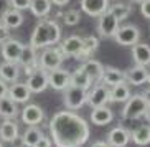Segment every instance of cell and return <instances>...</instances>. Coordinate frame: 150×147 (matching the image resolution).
I'll return each instance as SVG.
<instances>
[{
  "instance_id": "bcb514c9",
  "label": "cell",
  "mask_w": 150,
  "mask_h": 147,
  "mask_svg": "<svg viewBox=\"0 0 150 147\" xmlns=\"http://www.w3.org/2000/svg\"><path fill=\"white\" fill-rule=\"evenodd\" d=\"M0 147H4V144H2V142H0Z\"/></svg>"
},
{
  "instance_id": "7c38bea8",
  "label": "cell",
  "mask_w": 150,
  "mask_h": 147,
  "mask_svg": "<svg viewBox=\"0 0 150 147\" xmlns=\"http://www.w3.org/2000/svg\"><path fill=\"white\" fill-rule=\"evenodd\" d=\"M18 65L25 66L27 76H30L35 70H38L40 66H38V55H36V50L31 48L30 45H25L22 55H20V60H18Z\"/></svg>"
},
{
  "instance_id": "8fae6325",
  "label": "cell",
  "mask_w": 150,
  "mask_h": 147,
  "mask_svg": "<svg viewBox=\"0 0 150 147\" xmlns=\"http://www.w3.org/2000/svg\"><path fill=\"white\" fill-rule=\"evenodd\" d=\"M71 85V73H68L66 70H53L48 73V86L54 89V91H64L68 86Z\"/></svg>"
},
{
  "instance_id": "4fadbf2b",
  "label": "cell",
  "mask_w": 150,
  "mask_h": 147,
  "mask_svg": "<svg viewBox=\"0 0 150 147\" xmlns=\"http://www.w3.org/2000/svg\"><path fill=\"white\" fill-rule=\"evenodd\" d=\"M109 10V0H81V12L89 17H101Z\"/></svg>"
},
{
  "instance_id": "d4e9b609",
  "label": "cell",
  "mask_w": 150,
  "mask_h": 147,
  "mask_svg": "<svg viewBox=\"0 0 150 147\" xmlns=\"http://www.w3.org/2000/svg\"><path fill=\"white\" fill-rule=\"evenodd\" d=\"M130 96L132 94H130V88L127 83L109 88V103H125Z\"/></svg>"
},
{
  "instance_id": "f1b7e54d",
  "label": "cell",
  "mask_w": 150,
  "mask_h": 147,
  "mask_svg": "<svg viewBox=\"0 0 150 147\" xmlns=\"http://www.w3.org/2000/svg\"><path fill=\"white\" fill-rule=\"evenodd\" d=\"M51 0H31L30 12L36 18H46V15L51 12Z\"/></svg>"
},
{
  "instance_id": "6da1fadb",
  "label": "cell",
  "mask_w": 150,
  "mask_h": 147,
  "mask_svg": "<svg viewBox=\"0 0 150 147\" xmlns=\"http://www.w3.org/2000/svg\"><path fill=\"white\" fill-rule=\"evenodd\" d=\"M51 141L56 147H81L89 139V126L73 111H59L50 121Z\"/></svg>"
},
{
  "instance_id": "9a60e30c",
  "label": "cell",
  "mask_w": 150,
  "mask_h": 147,
  "mask_svg": "<svg viewBox=\"0 0 150 147\" xmlns=\"http://www.w3.org/2000/svg\"><path fill=\"white\" fill-rule=\"evenodd\" d=\"M30 96H31V91L28 89V86L25 85V83H12V85L8 86L7 98H10L13 103L25 104V103H28Z\"/></svg>"
},
{
  "instance_id": "8992f818",
  "label": "cell",
  "mask_w": 150,
  "mask_h": 147,
  "mask_svg": "<svg viewBox=\"0 0 150 147\" xmlns=\"http://www.w3.org/2000/svg\"><path fill=\"white\" fill-rule=\"evenodd\" d=\"M114 40L117 45L122 46H134L140 40V30L135 25H120L115 31Z\"/></svg>"
},
{
  "instance_id": "52a82bcc",
  "label": "cell",
  "mask_w": 150,
  "mask_h": 147,
  "mask_svg": "<svg viewBox=\"0 0 150 147\" xmlns=\"http://www.w3.org/2000/svg\"><path fill=\"white\" fill-rule=\"evenodd\" d=\"M120 27V22L110 12H106L99 17V22H97V33L102 36V38H114L117 28Z\"/></svg>"
},
{
  "instance_id": "b9f144b4",
  "label": "cell",
  "mask_w": 150,
  "mask_h": 147,
  "mask_svg": "<svg viewBox=\"0 0 150 147\" xmlns=\"http://www.w3.org/2000/svg\"><path fill=\"white\" fill-rule=\"evenodd\" d=\"M142 96H144V99H145L147 103L150 104V88H149V89H145V91L142 93Z\"/></svg>"
},
{
  "instance_id": "1f68e13d",
  "label": "cell",
  "mask_w": 150,
  "mask_h": 147,
  "mask_svg": "<svg viewBox=\"0 0 150 147\" xmlns=\"http://www.w3.org/2000/svg\"><path fill=\"white\" fill-rule=\"evenodd\" d=\"M130 141L137 146H149L150 144V126L144 124L140 127H137L132 134H130Z\"/></svg>"
},
{
  "instance_id": "ab89813d",
  "label": "cell",
  "mask_w": 150,
  "mask_h": 147,
  "mask_svg": "<svg viewBox=\"0 0 150 147\" xmlns=\"http://www.w3.org/2000/svg\"><path fill=\"white\" fill-rule=\"evenodd\" d=\"M91 147H110V146L106 142V141H97V142H94Z\"/></svg>"
},
{
  "instance_id": "e575fe53",
  "label": "cell",
  "mask_w": 150,
  "mask_h": 147,
  "mask_svg": "<svg viewBox=\"0 0 150 147\" xmlns=\"http://www.w3.org/2000/svg\"><path fill=\"white\" fill-rule=\"evenodd\" d=\"M8 2H10V5H12V9L18 10V12L28 10L30 9V4H31V0H8Z\"/></svg>"
},
{
  "instance_id": "83f0119b",
  "label": "cell",
  "mask_w": 150,
  "mask_h": 147,
  "mask_svg": "<svg viewBox=\"0 0 150 147\" xmlns=\"http://www.w3.org/2000/svg\"><path fill=\"white\" fill-rule=\"evenodd\" d=\"M0 20H2V25H4L5 28L12 30V28H18V27H20L25 18H23L22 12L13 10V9H8L4 15H2V18H0Z\"/></svg>"
},
{
  "instance_id": "f35d334b",
  "label": "cell",
  "mask_w": 150,
  "mask_h": 147,
  "mask_svg": "<svg viewBox=\"0 0 150 147\" xmlns=\"http://www.w3.org/2000/svg\"><path fill=\"white\" fill-rule=\"evenodd\" d=\"M7 93H8V86H7V83H5V81L0 80V99L7 98Z\"/></svg>"
},
{
  "instance_id": "9c48e42d",
  "label": "cell",
  "mask_w": 150,
  "mask_h": 147,
  "mask_svg": "<svg viewBox=\"0 0 150 147\" xmlns=\"http://www.w3.org/2000/svg\"><path fill=\"white\" fill-rule=\"evenodd\" d=\"M25 85L28 86V89L31 91V94H40L45 89L48 88V71H45L41 68L35 70L28 76V80Z\"/></svg>"
},
{
  "instance_id": "8d00e7d4",
  "label": "cell",
  "mask_w": 150,
  "mask_h": 147,
  "mask_svg": "<svg viewBox=\"0 0 150 147\" xmlns=\"http://www.w3.org/2000/svg\"><path fill=\"white\" fill-rule=\"evenodd\" d=\"M33 147H53V141H51L50 137H46V136H43Z\"/></svg>"
},
{
  "instance_id": "277c9868",
  "label": "cell",
  "mask_w": 150,
  "mask_h": 147,
  "mask_svg": "<svg viewBox=\"0 0 150 147\" xmlns=\"http://www.w3.org/2000/svg\"><path fill=\"white\" fill-rule=\"evenodd\" d=\"M147 103L142 94H135V96H130V98L125 101V106L122 107V117L125 121H132V119H139L145 114L147 111Z\"/></svg>"
},
{
  "instance_id": "74e56055",
  "label": "cell",
  "mask_w": 150,
  "mask_h": 147,
  "mask_svg": "<svg viewBox=\"0 0 150 147\" xmlns=\"http://www.w3.org/2000/svg\"><path fill=\"white\" fill-rule=\"evenodd\" d=\"M10 38V30L8 28H5L2 23H0V43H4Z\"/></svg>"
},
{
  "instance_id": "f546056e",
  "label": "cell",
  "mask_w": 150,
  "mask_h": 147,
  "mask_svg": "<svg viewBox=\"0 0 150 147\" xmlns=\"http://www.w3.org/2000/svg\"><path fill=\"white\" fill-rule=\"evenodd\" d=\"M41 137H43V132L38 126H28L22 134V144L25 147H33Z\"/></svg>"
},
{
  "instance_id": "7402d4cb",
  "label": "cell",
  "mask_w": 150,
  "mask_h": 147,
  "mask_svg": "<svg viewBox=\"0 0 150 147\" xmlns=\"http://www.w3.org/2000/svg\"><path fill=\"white\" fill-rule=\"evenodd\" d=\"M132 58L139 66H149L150 65V45L147 43H135L132 46Z\"/></svg>"
},
{
  "instance_id": "d590c367",
  "label": "cell",
  "mask_w": 150,
  "mask_h": 147,
  "mask_svg": "<svg viewBox=\"0 0 150 147\" xmlns=\"http://www.w3.org/2000/svg\"><path fill=\"white\" fill-rule=\"evenodd\" d=\"M140 13L150 20V0H145V2L140 4Z\"/></svg>"
},
{
  "instance_id": "ac0fdd59",
  "label": "cell",
  "mask_w": 150,
  "mask_h": 147,
  "mask_svg": "<svg viewBox=\"0 0 150 147\" xmlns=\"http://www.w3.org/2000/svg\"><path fill=\"white\" fill-rule=\"evenodd\" d=\"M97 48H99V38L94 35H89L86 38H83V48H81V51L76 55L74 58L79 60V61H88L96 53Z\"/></svg>"
},
{
  "instance_id": "3957f363",
  "label": "cell",
  "mask_w": 150,
  "mask_h": 147,
  "mask_svg": "<svg viewBox=\"0 0 150 147\" xmlns=\"http://www.w3.org/2000/svg\"><path fill=\"white\" fill-rule=\"evenodd\" d=\"M64 61V55L59 50V46H50V48H45L43 53L38 56V66L45 71H53V70H58V68L63 65Z\"/></svg>"
},
{
  "instance_id": "f6af8a7d",
  "label": "cell",
  "mask_w": 150,
  "mask_h": 147,
  "mask_svg": "<svg viewBox=\"0 0 150 147\" xmlns=\"http://www.w3.org/2000/svg\"><path fill=\"white\" fill-rule=\"evenodd\" d=\"M147 81H149V83H150V73H149V78H147Z\"/></svg>"
},
{
  "instance_id": "d6986e66",
  "label": "cell",
  "mask_w": 150,
  "mask_h": 147,
  "mask_svg": "<svg viewBox=\"0 0 150 147\" xmlns=\"http://www.w3.org/2000/svg\"><path fill=\"white\" fill-rule=\"evenodd\" d=\"M125 75V83L132 86H142L144 83H147V78H149V71H147L145 66H139L135 65L134 68L127 70V71H124Z\"/></svg>"
},
{
  "instance_id": "5bb4252c",
  "label": "cell",
  "mask_w": 150,
  "mask_h": 147,
  "mask_svg": "<svg viewBox=\"0 0 150 147\" xmlns=\"http://www.w3.org/2000/svg\"><path fill=\"white\" fill-rule=\"evenodd\" d=\"M45 119V111L38 104H27L22 111V121L27 126H38Z\"/></svg>"
},
{
  "instance_id": "5b68a950",
  "label": "cell",
  "mask_w": 150,
  "mask_h": 147,
  "mask_svg": "<svg viewBox=\"0 0 150 147\" xmlns=\"http://www.w3.org/2000/svg\"><path fill=\"white\" fill-rule=\"evenodd\" d=\"M63 101H64V106L68 107V111H78L88 103V91L69 85L63 91Z\"/></svg>"
},
{
  "instance_id": "ee69618b",
  "label": "cell",
  "mask_w": 150,
  "mask_h": 147,
  "mask_svg": "<svg viewBox=\"0 0 150 147\" xmlns=\"http://www.w3.org/2000/svg\"><path fill=\"white\" fill-rule=\"evenodd\" d=\"M130 2H135V4H142V2H145V0H130Z\"/></svg>"
},
{
  "instance_id": "4dcf8cb0",
  "label": "cell",
  "mask_w": 150,
  "mask_h": 147,
  "mask_svg": "<svg viewBox=\"0 0 150 147\" xmlns=\"http://www.w3.org/2000/svg\"><path fill=\"white\" fill-rule=\"evenodd\" d=\"M17 116H18L17 103H13L10 98L0 99V117H4V119H15Z\"/></svg>"
},
{
  "instance_id": "30bf717a",
  "label": "cell",
  "mask_w": 150,
  "mask_h": 147,
  "mask_svg": "<svg viewBox=\"0 0 150 147\" xmlns=\"http://www.w3.org/2000/svg\"><path fill=\"white\" fill-rule=\"evenodd\" d=\"M109 103V88L101 85H96L88 91V104L91 107H101V106H107Z\"/></svg>"
},
{
  "instance_id": "2e32d148",
  "label": "cell",
  "mask_w": 150,
  "mask_h": 147,
  "mask_svg": "<svg viewBox=\"0 0 150 147\" xmlns=\"http://www.w3.org/2000/svg\"><path fill=\"white\" fill-rule=\"evenodd\" d=\"M106 142L109 144L110 147H125L130 142V132H129L127 129H124L122 126L114 127L112 131H109Z\"/></svg>"
},
{
  "instance_id": "7a4b0ae2",
  "label": "cell",
  "mask_w": 150,
  "mask_h": 147,
  "mask_svg": "<svg viewBox=\"0 0 150 147\" xmlns=\"http://www.w3.org/2000/svg\"><path fill=\"white\" fill-rule=\"evenodd\" d=\"M59 41H61V27L58 25V22L50 18H41L31 33L30 46L35 50H45L59 45Z\"/></svg>"
},
{
  "instance_id": "836d02e7",
  "label": "cell",
  "mask_w": 150,
  "mask_h": 147,
  "mask_svg": "<svg viewBox=\"0 0 150 147\" xmlns=\"http://www.w3.org/2000/svg\"><path fill=\"white\" fill-rule=\"evenodd\" d=\"M59 15L63 17L64 25H68V27H74L81 20V12L79 10H74V9H71V10H68L66 13H59Z\"/></svg>"
},
{
  "instance_id": "ba28073f",
  "label": "cell",
  "mask_w": 150,
  "mask_h": 147,
  "mask_svg": "<svg viewBox=\"0 0 150 147\" xmlns=\"http://www.w3.org/2000/svg\"><path fill=\"white\" fill-rule=\"evenodd\" d=\"M23 46H25V45H23L20 40H17V38H8L7 41H4V43H2L0 55L4 56L5 61H8V63H18L20 55H22V51H23Z\"/></svg>"
},
{
  "instance_id": "d6a6232c",
  "label": "cell",
  "mask_w": 150,
  "mask_h": 147,
  "mask_svg": "<svg viewBox=\"0 0 150 147\" xmlns=\"http://www.w3.org/2000/svg\"><path fill=\"white\" fill-rule=\"evenodd\" d=\"M130 10H132V7L129 4H122V2H117V4H112L109 7V10L107 12H110V13L114 15L119 22H122V20H125V18L130 15Z\"/></svg>"
},
{
  "instance_id": "ffe728a7",
  "label": "cell",
  "mask_w": 150,
  "mask_h": 147,
  "mask_svg": "<svg viewBox=\"0 0 150 147\" xmlns=\"http://www.w3.org/2000/svg\"><path fill=\"white\" fill-rule=\"evenodd\" d=\"M20 136L18 124L13 119H4L0 124V139L4 142H15Z\"/></svg>"
},
{
  "instance_id": "484cf974",
  "label": "cell",
  "mask_w": 150,
  "mask_h": 147,
  "mask_svg": "<svg viewBox=\"0 0 150 147\" xmlns=\"http://www.w3.org/2000/svg\"><path fill=\"white\" fill-rule=\"evenodd\" d=\"M71 86H76V88H81L84 91H89L93 88V80L86 75L83 68H78L71 73Z\"/></svg>"
},
{
  "instance_id": "e0dca14e",
  "label": "cell",
  "mask_w": 150,
  "mask_h": 147,
  "mask_svg": "<svg viewBox=\"0 0 150 147\" xmlns=\"http://www.w3.org/2000/svg\"><path fill=\"white\" fill-rule=\"evenodd\" d=\"M58 46H59V50L63 51L64 58H66V56H76V55L81 51V48H83V38L78 36V35H71V36H68V38H64Z\"/></svg>"
},
{
  "instance_id": "4316f807",
  "label": "cell",
  "mask_w": 150,
  "mask_h": 147,
  "mask_svg": "<svg viewBox=\"0 0 150 147\" xmlns=\"http://www.w3.org/2000/svg\"><path fill=\"white\" fill-rule=\"evenodd\" d=\"M86 71V75L94 81H101L102 80V73H104V66H102L101 61H97V60H88V61L83 63V66H81Z\"/></svg>"
},
{
  "instance_id": "7bdbcfd3",
  "label": "cell",
  "mask_w": 150,
  "mask_h": 147,
  "mask_svg": "<svg viewBox=\"0 0 150 147\" xmlns=\"http://www.w3.org/2000/svg\"><path fill=\"white\" fill-rule=\"evenodd\" d=\"M144 116H145V117H147V121L150 122V104L147 106V111H145V114H144Z\"/></svg>"
},
{
  "instance_id": "60d3db41",
  "label": "cell",
  "mask_w": 150,
  "mask_h": 147,
  "mask_svg": "<svg viewBox=\"0 0 150 147\" xmlns=\"http://www.w3.org/2000/svg\"><path fill=\"white\" fill-rule=\"evenodd\" d=\"M69 0H51V4L58 5V7H63V5H66Z\"/></svg>"
},
{
  "instance_id": "cb8c5ba5",
  "label": "cell",
  "mask_w": 150,
  "mask_h": 147,
  "mask_svg": "<svg viewBox=\"0 0 150 147\" xmlns=\"http://www.w3.org/2000/svg\"><path fill=\"white\" fill-rule=\"evenodd\" d=\"M112 119H114V114H112V111H110L107 106L96 107V109H93V112H91V121H93V124H96V126L110 124Z\"/></svg>"
},
{
  "instance_id": "603a6c76",
  "label": "cell",
  "mask_w": 150,
  "mask_h": 147,
  "mask_svg": "<svg viewBox=\"0 0 150 147\" xmlns=\"http://www.w3.org/2000/svg\"><path fill=\"white\" fill-rule=\"evenodd\" d=\"M20 78V70H18V63H8L4 61L0 65V80L5 83H17Z\"/></svg>"
},
{
  "instance_id": "44dd1931",
  "label": "cell",
  "mask_w": 150,
  "mask_h": 147,
  "mask_svg": "<svg viewBox=\"0 0 150 147\" xmlns=\"http://www.w3.org/2000/svg\"><path fill=\"white\" fill-rule=\"evenodd\" d=\"M101 83L104 86H107V88H114V86H117V85L125 83V75H124V71H120L117 68L107 66V68H104Z\"/></svg>"
}]
</instances>
